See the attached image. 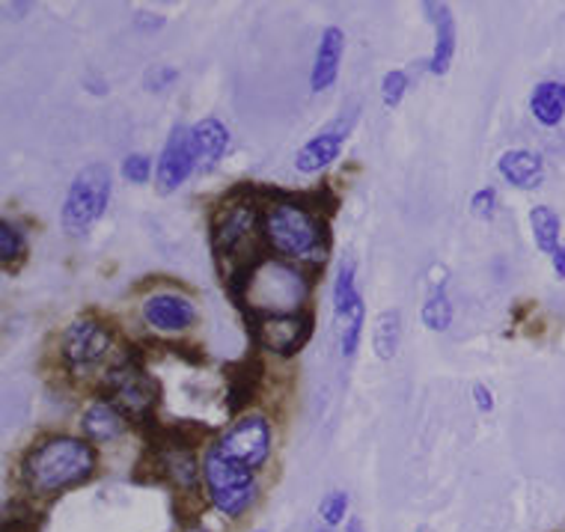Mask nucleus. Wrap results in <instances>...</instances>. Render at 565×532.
Wrapping results in <instances>:
<instances>
[{
  "label": "nucleus",
  "instance_id": "f257e3e1",
  "mask_svg": "<svg viewBox=\"0 0 565 532\" xmlns=\"http://www.w3.org/2000/svg\"><path fill=\"white\" fill-rule=\"evenodd\" d=\"M310 283V272L295 262L263 259L254 268L230 274L226 291L244 316H289L301 312Z\"/></svg>",
  "mask_w": 565,
  "mask_h": 532
},
{
  "label": "nucleus",
  "instance_id": "f03ea898",
  "mask_svg": "<svg viewBox=\"0 0 565 532\" xmlns=\"http://www.w3.org/2000/svg\"><path fill=\"white\" fill-rule=\"evenodd\" d=\"M263 235L268 251L277 253V259L295 265H322L331 251L328 221L303 209L295 194H280L263 205Z\"/></svg>",
  "mask_w": 565,
  "mask_h": 532
},
{
  "label": "nucleus",
  "instance_id": "7ed1b4c3",
  "mask_svg": "<svg viewBox=\"0 0 565 532\" xmlns=\"http://www.w3.org/2000/svg\"><path fill=\"white\" fill-rule=\"evenodd\" d=\"M93 474H96V449L87 440L68 435L42 440L21 461V479L36 497H57L75 485H84Z\"/></svg>",
  "mask_w": 565,
  "mask_h": 532
},
{
  "label": "nucleus",
  "instance_id": "20e7f679",
  "mask_svg": "<svg viewBox=\"0 0 565 532\" xmlns=\"http://www.w3.org/2000/svg\"><path fill=\"white\" fill-rule=\"evenodd\" d=\"M203 482L212 506L226 518H242L256 500L254 470L233 461L217 446H212L203 458Z\"/></svg>",
  "mask_w": 565,
  "mask_h": 532
},
{
  "label": "nucleus",
  "instance_id": "39448f33",
  "mask_svg": "<svg viewBox=\"0 0 565 532\" xmlns=\"http://www.w3.org/2000/svg\"><path fill=\"white\" fill-rule=\"evenodd\" d=\"M110 188H114V175H110L108 164L84 167L72 179L66 200H63V214H60L63 230L68 235L89 233L108 212Z\"/></svg>",
  "mask_w": 565,
  "mask_h": 532
},
{
  "label": "nucleus",
  "instance_id": "423d86ee",
  "mask_svg": "<svg viewBox=\"0 0 565 532\" xmlns=\"http://www.w3.org/2000/svg\"><path fill=\"white\" fill-rule=\"evenodd\" d=\"M105 390H108L110 402L122 411L126 416L143 419L147 423L152 411H156L158 398H161V387L152 375L143 372L140 358L131 354L119 366H114L105 377Z\"/></svg>",
  "mask_w": 565,
  "mask_h": 532
},
{
  "label": "nucleus",
  "instance_id": "0eeeda50",
  "mask_svg": "<svg viewBox=\"0 0 565 532\" xmlns=\"http://www.w3.org/2000/svg\"><path fill=\"white\" fill-rule=\"evenodd\" d=\"M256 349L274 354H298L312 337V312H289V316H244Z\"/></svg>",
  "mask_w": 565,
  "mask_h": 532
},
{
  "label": "nucleus",
  "instance_id": "6e6552de",
  "mask_svg": "<svg viewBox=\"0 0 565 532\" xmlns=\"http://www.w3.org/2000/svg\"><path fill=\"white\" fill-rule=\"evenodd\" d=\"M217 449L230 455L238 465L250 467V470L263 467L268 461V455H271V426H268V419L263 414H247L242 419H235L221 437Z\"/></svg>",
  "mask_w": 565,
  "mask_h": 532
},
{
  "label": "nucleus",
  "instance_id": "1a4fd4ad",
  "mask_svg": "<svg viewBox=\"0 0 565 532\" xmlns=\"http://www.w3.org/2000/svg\"><path fill=\"white\" fill-rule=\"evenodd\" d=\"M196 170V143H194V128L175 126L167 137L161 158H158L156 170V184L158 194H173L179 191L185 179Z\"/></svg>",
  "mask_w": 565,
  "mask_h": 532
},
{
  "label": "nucleus",
  "instance_id": "9d476101",
  "mask_svg": "<svg viewBox=\"0 0 565 532\" xmlns=\"http://www.w3.org/2000/svg\"><path fill=\"white\" fill-rule=\"evenodd\" d=\"M110 328L98 319L72 321L63 337V358L72 369L96 366L98 360L110 351Z\"/></svg>",
  "mask_w": 565,
  "mask_h": 532
},
{
  "label": "nucleus",
  "instance_id": "9b49d317",
  "mask_svg": "<svg viewBox=\"0 0 565 532\" xmlns=\"http://www.w3.org/2000/svg\"><path fill=\"white\" fill-rule=\"evenodd\" d=\"M143 319L161 333H179L196 321V307L175 291H158L143 300Z\"/></svg>",
  "mask_w": 565,
  "mask_h": 532
},
{
  "label": "nucleus",
  "instance_id": "f8f14e48",
  "mask_svg": "<svg viewBox=\"0 0 565 532\" xmlns=\"http://www.w3.org/2000/svg\"><path fill=\"white\" fill-rule=\"evenodd\" d=\"M351 123H333L324 131H319L316 137H310L307 143L298 149V156H295V167L301 170V173H319L328 164H333L337 158H340L342 146H345V135H349Z\"/></svg>",
  "mask_w": 565,
  "mask_h": 532
},
{
  "label": "nucleus",
  "instance_id": "ddd939ff",
  "mask_svg": "<svg viewBox=\"0 0 565 532\" xmlns=\"http://www.w3.org/2000/svg\"><path fill=\"white\" fill-rule=\"evenodd\" d=\"M149 444L158 453H191L194 446H200L205 437L212 435V428L194 419H179V423H158L156 416H149Z\"/></svg>",
  "mask_w": 565,
  "mask_h": 532
},
{
  "label": "nucleus",
  "instance_id": "4468645a",
  "mask_svg": "<svg viewBox=\"0 0 565 532\" xmlns=\"http://www.w3.org/2000/svg\"><path fill=\"white\" fill-rule=\"evenodd\" d=\"M263 375V360L254 358V354L226 366V411H230V414H242L244 407L254 402Z\"/></svg>",
  "mask_w": 565,
  "mask_h": 532
},
{
  "label": "nucleus",
  "instance_id": "2eb2a0df",
  "mask_svg": "<svg viewBox=\"0 0 565 532\" xmlns=\"http://www.w3.org/2000/svg\"><path fill=\"white\" fill-rule=\"evenodd\" d=\"M342 54H345V33L340 28H324L316 45V57H312V72H310V89L312 93H322L337 81L340 75Z\"/></svg>",
  "mask_w": 565,
  "mask_h": 532
},
{
  "label": "nucleus",
  "instance_id": "dca6fc26",
  "mask_svg": "<svg viewBox=\"0 0 565 532\" xmlns=\"http://www.w3.org/2000/svg\"><path fill=\"white\" fill-rule=\"evenodd\" d=\"M423 10L435 28V54L429 60V72L431 75H447L452 57H456V19H452L447 3H423Z\"/></svg>",
  "mask_w": 565,
  "mask_h": 532
},
{
  "label": "nucleus",
  "instance_id": "f3484780",
  "mask_svg": "<svg viewBox=\"0 0 565 532\" xmlns=\"http://www.w3.org/2000/svg\"><path fill=\"white\" fill-rule=\"evenodd\" d=\"M498 173L521 191H536L545 182V161L530 149H509L498 161Z\"/></svg>",
  "mask_w": 565,
  "mask_h": 532
},
{
  "label": "nucleus",
  "instance_id": "a211bd4d",
  "mask_svg": "<svg viewBox=\"0 0 565 532\" xmlns=\"http://www.w3.org/2000/svg\"><path fill=\"white\" fill-rule=\"evenodd\" d=\"M194 143H196V170L209 173L215 170L217 161L226 156L230 149V128L215 117L200 119L194 126Z\"/></svg>",
  "mask_w": 565,
  "mask_h": 532
},
{
  "label": "nucleus",
  "instance_id": "6ab92c4d",
  "mask_svg": "<svg viewBox=\"0 0 565 532\" xmlns=\"http://www.w3.org/2000/svg\"><path fill=\"white\" fill-rule=\"evenodd\" d=\"M128 428L126 414L114 402H93L84 414V435L89 440H114Z\"/></svg>",
  "mask_w": 565,
  "mask_h": 532
},
{
  "label": "nucleus",
  "instance_id": "aec40b11",
  "mask_svg": "<svg viewBox=\"0 0 565 532\" xmlns=\"http://www.w3.org/2000/svg\"><path fill=\"white\" fill-rule=\"evenodd\" d=\"M530 110L539 126L554 128L565 117V84L563 81H542L533 96H530Z\"/></svg>",
  "mask_w": 565,
  "mask_h": 532
},
{
  "label": "nucleus",
  "instance_id": "412c9836",
  "mask_svg": "<svg viewBox=\"0 0 565 532\" xmlns=\"http://www.w3.org/2000/svg\"><path fill=\"white\" fill-rule=\"evenodd\" d=\"M363 300L358 291V280H354V259H342L340 272H337V283H333V312L337 319H349L351 310Z\"/></svg>",
  "mask_w": 565,
  "mask_h": 532
},
{
  "label": "nucleus",
  "instance_id": "4be33fe9",
  "mask_svg": "<svg viewBox=\"0 0 565 532\" xmlns=\"http://www.w3.org/2000/svg\"><path fill=\"white\" fill-rule=\"evenodd\" d=\"M399 337H402V316L399 310L381 312L375 319V330H372V349L381 360H393L399 351Z\"/></svg>",
  "mask_w": 565,
  "mask_h": 532
},
{
  "label": "nucleus",
  "instance_id": "5701e85b",
  "mask_svg": "<svg viewBox=\"0 0 565 532\" xmlns=\"http://www.w3.org/2000/svg\"><path fill=\"white\" fill-rule=\"evenodd\" d=\"M530 230H533L539 251L551 253V256L559 251V214L551 205H536L530 212Z\"/></svg>",
  "mask_w": 565,
  "mask_h": 532
},
{
  "label": "nucleus",
  "instance_id": "b1692460",
  "mask_svg": "<svg viewBox=\"0 0 565 532\" xmlns=\"http://www.w3.org/2000/svg\"><path fill=\"white\" fill-rule=\"evenodd\" d=\"M164 455L167 479L182 493H196L200 485V465L191 453H161Z\"/></svg>",
  "mask_w": 565,
  "mask_h": 532
},
{
  "label": "nucleus",
  "instance_id": "393cba45",
  "mask_svg": "<svg viewBox=\"0 0 565 532\" xmlns=\"http://www.w3.org/2000/svg\"><path fill=\"white\" fill-rule=\"evenodd\" d=\"M423 324L429 330H438V333L452 324V304H449L444 286L431 291L429 300L423 304Z\"/></svg>",
  "mask_w": 565,
  "mask_h": 532
},
{
  "label": "nucleus",
  "instance_id": "a878e982",
  "mask_svg": "<svg viewBox=\"0 0 565 532\" xmlns=\"http://www.w3.org/2000/svg\"><path fill=\"white\" fill-rule=\"evenodd\" d=\"M319 521L328 530H337V526H345L349 521V493L345 491H328L319 503Z\"/></svg>",
  "mask_w": 565,
  "mask_h": 532
},
{
  "label": "nucleus",
  "instance_id": "bb28decb",
  "mask_svg": "<svg viewBox=\"0 0 565 532\" xmlns=\"http://www.w3.org/2000/svg\"><path fill=\"white\" fill-rule=\"evenodd\" d=\"M21 256H24V235L10 221H3L0 223V259L10 268Z\"/></svg>",
  "mask_w": 565,
  "mask_h": 532
},
{
  "label": "nucleus",
  "instance_id": "cd10ccee",
  "mask_svg": "<svg viewBox=\"0 0 565 532\" xmlns=\"http://www.w3.org/2000/svg\"><path fill=\"white\" fill-rule=\"evenodd\" d=\"M361 333H363V300L351 310V316L342 321V354L345 358H354V351L361 345Z\"/></svg>",
  "mask_w": 565,
  "mask_h": 532
},
{
  "label": "nucleus",
  "instance_id": "c85d7f7f",
  "mask_svg": "<svg viewBox=\"0 0 565 532\" xmlns=\"http://www.w3.org/2000/svg\"><path fill=\"white\" fill-rule=\"evenodd\" d=\"M405 89H408V75L402 68H393L381 78V98L387 107H399V102L405 98Z\"/></svg>",
  "mask_w": 565,
  "mask_h": 532
},
{
  "label": "nucleus",
  "instance_id": "c756f323",
  "mask_svg": "<svg viewBox=\"0 0 565 532\" xmlns=\"http://www.w3.org/2000/svg\"><path fill=\"white\" fill-rule=\"evenodd\" d=\"M122 175H126L131 184H147L149 175H152V161H149L147 156L135 152V156H128L126 161H122Z\"/></svg>",
  "mask_w": 565,
  "mask_h": 532
},
{
  "label": "nucleus",
  "instance_id": "7c9ffc66",
  "mask_svg": "<svg viewBox=\"0 0 565 532\" xmlns=\"http://www.w3.org/2000/svg\"><path fill=\"white\" fill-rule=\"evenodd\" d=\"M470 209H473V214H477L479 221H491L494 212H498V191H494V188H482V191H477L473 200H470Z\"/></svg>",
  "mask_w": 565,
  "mask_h": 532
},
{
  "label": "nucleus",
  "instance_id": "2f4dec72",
  "mask_svg": "<svg viewBox=\"0 0 565 532\" xmlns=\"http://www.w3.org/2000/svg\"><path fill=\"white\" fill-rule=\"evenodd\" d=\"M173 81H175V68L170 66H149L147 75H143V84H147V89H152V93H161V89L170 87Z\"/></svg>",
  "mask_w": 565,
  "mask_h": 532
},
{
  "label": "nucleus",
  "instance_id": "473e14b6",
  "mask_svg": "<svg viewBox=\"0 0 565 532\" xmlns=\"http://www.w3.org/2000/svg\"><path fill=\"white\" fill-rule=\"evenodd\" d=\"M3 532H36V521H33V514H15L7 509V521H3Z\"/></svg>",
  "mask_w": 565,
  "mask_h": 532
},
{
  "label": "nucleus",
  "instance_id": "72a5a7b5",
  "mask_svg": "<svg viewBox=\"0 0 565 532\" xmlns=\"http://www.w3.org/2000/svg\"><path fill=\"white\" fill-rule=\"evenodd\" d=\"M473 398H477V407L482 411V414L494 411V393H491L486 384H477V387H473Z\"/></svg>",
  "mask_w": 565,
  "mask_h": 532
},
{
  "label": "nucleus",
  "instance_id": "f704fd0d",
  "mask_svg": "<svg viewBox=\"0 0 565 532\" xmlns=\"http://www.w3.org/2000/svg\"><path fill=\"white\" fill-rule=\"evenodd\" d=\"M135 24L140 30H158L161 28V24H164V19H161V15H149V12H137V19H135Z\"/></svg>",
  "mask_w": 565,
  "mask_h": 532
},
{
  "label": "nucleus",
  "instance_id": "c9c22d12",
  "mask_svg": "<svg viewBox=\"0 0 565 532\" xmlns=\"http://www.w3.org/2000/svg\"><path fill=\"white\" fill-rule=\"evenodd\" d=\"M554 272H556V277H563L565 280V244L554 253Z\"/></svg>",
  "mask_w": 565,
  "mask_h": 532
},
{
  "label": "nucleus",
  "instance_id": "e433bc0d",
  "mask_svg": "<svg viewBox=\"0 0 565 532\" xmlns=\"http://www.w3.org/2000/svg\"><path fill=\"white\" fill-rule=\"evenodd\" d=\"M342 530H345V532H363V521H361V518H349Z\"/></svg>",
  "mask_w": 565,
  "mask_h": 532
},
{
  "label": "nucleus",
  "instance_id": "4c0bfd02",
  "mask_svg": "<svg viewBox=\"0 0 565 532\" xmlns=\"http://www.w3.org/2000/svg\"><path fill=\"white\" fill-rule=\"evenodd\" d=\"M188 532H209V530H203V526H194V530H188Z\"/></svg>",
  "mask_w": 565,
  "mask_h": 532
},
{
  "label": "nucleus",
  "instance_id": "58836bf2",
  "mask_svg": "<svg viewBox=\"0 0 565 532\" xmlns=\"http://www.w3.org/2000/svg\"><path fill=\"white\" fill-rule=\"evenodd\" d=\"M316 532H333V530H328V526H322V530H316Z\"/></svg>",
  "mask_w": 565,
  "mask_h": 532
},
{
  "label": "nucleus",
  "instance_id": "ea45409f",
  "mask_svg": "<svg viewBox=\"0 0 565 532\" xmlns=\"http://www.w3.org/2000/svg\"><path fill=\"white\" fill-rule=\"evenodd\" d=\"M417 532H429V530H426V526H419V530Z\"/></svg>",
  "mask_w": 565,
  "mask_h": 532
},
{
  "label": "nucleus",
  "instance_id": "a19ab883",
  "mask_svg": "<svg viewBox=\"0 0 565 532\" xmlns=\"http://www.w3.org/2000/svg\"><path fill=\"white\" fill-rule=\"evenodd\" d=\"M254 532H265V530H254Z\"/></svg>",
  "mask_w": 565,
  "mask_h": 532
}]
</instances>
